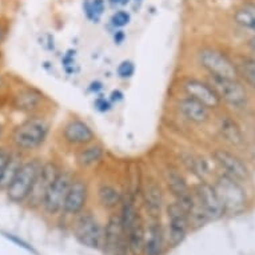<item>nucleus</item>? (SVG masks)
<instances>
[{"mask_svg":"<svg viewBox=\"0 0 255 255\" xmlns=\"http://www.w3.org/2000/svg\"><path fill=\"white\" fill-rule=\"evenodd\" d=\"M50 134V123L42 117L27 118L17 125L11 134V143L15 150L20 152H31L40 148Z\"/></svg>","mask_w":255,"mask_h":255,"instance_id":"obj_1","label":"nucleus"},{"mask_svg":"<svg viewBox=\"0 0 255 255\" xmlns=\"http://www.w3.org/2000/svg\"><path fill=\"white\" fill-rule=\"evenodd\" d=\"M42 166L43 162L39 158H32L23 162L13 182L5 190L9 201L13 203L27 202Z\"/></svg>","mask_w":255,"mask_h":255,"instance_id":"obj_2","label":"nucleus"},{"mask_svg":"<svg viewBox=\"0 0 255 255\" xmlns=\"http://www.w3.org/2000/svg\"><path fill=\"white\" fill-rule=\"evenodd\" d=\"M213 184L221 198L226 213L239 214L246 209L249 199H247V193L242 182L225 174H221L215 178Z\"/></svg>","mask_w":255,"mask_h":255,"instance_id":"obj_3","label":"nucleus"},{"mask_svg":"<svg viewBox=\"0 0 255 255\" xmlns=\"http://www.w3.org/2000/svg\"><path fill=\"white\" fill-rule=\"evenodd\" d=\"M197 62L202 70H205L209 76L218 78H238L239 72L237 64L225 52L213 48L202 47L197 52Z\"/></svg>","mask_w":255,"mask_h":255,"instance_id":"obj_4","label":"nucleus"},{"mask_svg":"<svg viewBox=\"0 0 255 255\" xmlns=\"http://www.w3.org/2000/svg\"><path fill=\"white\" fill-rule=\"evenodd\" d=\"M74 235L80 245L94 250L102 249L105 243V227L90 211H82L76 215Z\"/></svg>","mask_w":255,"mask_h":255,"instance_id":"obj_5","label":"nucleus"},{"mask_svg":"<svg viewBox=\"0 0 255 255\" xmlns=\"http://www.w3.org/2000/svg\"><path fill=\"white\" fill-rule=\"evenodd\" d=\"M209 82L218 92L222 103H226L234 110L246 109L249 105V94L245 84L239 82L238 78L209 76Z\"/></svg>","mask_w":255,"mask_h":255,"instance_id":"obj_6","label":"nucleus"},{"mask_svg":"<svg viewBox=\"0 0 255 255\" xmlns=\"http://www.w3.org/2000/svg\"><path fill=\"white\" fill-rule=\"evenodd\" d=\"M193 191L198 205L201 207L202 213L207 218V221H218L226 214L223 203L213 183L202 179L194 186Z\"/></svg>","mask_w":255,"mask_h":255,"instance_id":"obj_7","label":"nucleus"},{"mask_svg":"<svg viewBox=\"0 0 255 255\" xmlns=\"http://www.w3.org/2000/svg\"><path fill=\"white\" fill-rule=\"evenodd\" d=\"M211 156L218 167L222 170V174L231 176L242 183L251 178V171L246 162L233 151L218 147L213 151Z\"/></svg>","mask_w":255,"mask_h":255,"instance_id":"obj_8","label":"nucleus"},{"mask_svg":"<svg viewBox=\"0 0 255 255\" xmlns=\"http://www.w3.org/2000/svg\"><path fill=\"white\" fill-rule=\"evenodd\" d=\"M72 176H74V174L68 171V170H62L60 174L56 176V179L52 182L50 188L47 190V194L42 206L48 215H56L60 211H63L64 199H66V195H67Z\"/></svg>","mask_w":255,"mask_h":255,"instance_id":"obj_9","label":"nucleus"},{"mask_svg":"<svg viewBox=\"0 0 255 255\" xmlns=\"http://www.w3.org/2000/svg\"><path fill=\"white\" fill-rule=\"evenodd\" d=\"M62 139L67 146L80 148L97 142V134L92 127L80 118H70L62 127Z\"/></svg>","mask_w":255,"mask_h":255,"instance_id":"obj_10","label":"nucleus"},{"mask_svg":"<svg viewBox=\"0 0 255 255\" xmlns=\"http://www.w3.org/2000/svg\"><path fill=\"white\" fill-rule=\"evenodd\" d=\"M182 91L184 97H190L201 102L202 105H205L210 110L219 109L222 105L221 98L210 82H205L197 78H187L182 82Z\"/></svg>","mask_w":255,"mask_h":255,"instance_id":"obj_11","label":"nucleus"},{"mask_svg":"<svg viewBox=\"0 0 255 255\" xmlns=\"http://www.w3.org/2000/svg\"><path fill=\"white\" fill-rule=\"evenodd\" d=\"M88 194H90V188H88L87 179L80 175L72 176L67 195L64 199L63 213L71 217L79 215L87 205Z\"/></svg>","mask_w":255,"mask_h":255,"instance_id":"obj_12","label":"nucleus"},{"mask_svg":"<svg viewBox=\"0 0 255 255\" xmlns=\"http://www.w3.org/2000/svg\"><path fill=\"white\" fill-rule=\"evenodd\" d=\"M63 168L59 166L55 160H47V162H43V166L39 171V175L35 180L34 187H32V191L29 194L27 202L29 203V206L32 207H36V206H42L43 201H44V197H46L47 190L50 188V186L52 184L56 176L60 174Z\"/></svg>","mask_w":255,"mask_h":255,"instance_id":"obj_13","label":"nucleus"},{"mask_svg":"<svg viewBox=\"0 0 255 255\" xmlns=\"http://www.w3.org/2000/svg\"><path fill=\"white\" fill-rule=\"evenodd\" d=\"M166 210L168 217V243L176 247L183 242L190 229L188 214L176 201L170 203Z\"/></svg>","mask_w":255,"mask_h":255,"instance_id":"obj_14","label":"nucleus"},{"mask_svg":"<svg viewBox=\"0 0 255 255\" xmlns=\"http://www.w3.org/2000/svg\"><path fill=\"white\" fill-rule=\"evenodd\" d=\"M142 201L151 218L158 219L164 205L163 188L156 178L147 176L142 187Z\"/></svg>","mask_w":255,"mask_h":255,"instance_id":"obj_15","label":"nucleus"},{"mask_svg":"<svg viewBox=\"0 0 255 255\" xmlns=\"http://www.w3.org/2000/svg\"><path fill=\"white\" fill-rule=\"evenodd\" d=\"M176 109L186 121L193 125L203 126L211 118V110L209 107H206L201 102L195 101L190 97L180 98L176 103Z\"/></svg>","mask_w":255,"mask_h":255,"instance_id":"obj_16","label":"nucleus"},{"mask_svg":"<svg viewBox=\"0 0 255 255\" xmlns=\"http://www.w3.org/2000/svg\"><path fill=\"white\" fill-rule=\"evenodd\" d=\"M163 180L167 186L168 191L175 198V201L182 199L193 191V188L188 186L187 180L183 176L182 171L171 164H167L163 170Z\"/></svg>","mask_w":255,"mask_h":255,"instance_id":"obj_17","label":"nucleus"},{"mask_svg":"<svg viewBox=\"0 0 255 255\" xmlns=\"http://www.w3.org/2000/svg\"><path fill=\"white\" fill-rule=\"evenodd\" d=\"M105 147L101 143H90L78 148L75 152V163L80 170H90L101 163L105 159Z\"/></svg>","mask_w":255,"mask_h":255,"instance_id":"obj_18","label":"nucleus"},{"mask_svg":"<svg viewBox=\"0 0 255 255\" xmlns=\"http://www.w3.org/2000/svg\"><path fill=\"white\" fill-rule=\"evenodd\" d=\"M126 239V233L123 230L121 222V215L114 214L111 215L105 227V243L103 249L109 255H114L118 246Z\"/></svg>","mask_w":255,"mask_h":255,"instance_id":"obj_19","label":"nucleus"},{"mask_svg":"<svg viewBox=\"0 0 255 255\" xmlns=\"http://www.w3.org/2000/svg\"><path fill=\"white\" fill-rule=\"evenodd\" d=\"M218 132L225 142L229 143L233 147L242 146L243 142H245V136H243L241 126L230 115H222L218 119Z\"/></svg>","mask_w":255,"mask_h":255,"instance_id":"obj_20","label":"nucleus"},{"mask_svg":"<svg viewBox=\"0 0 255 255\" xmlns=\"http://www.w3.org/2000/svg\"><path fill=\"white\" fill-rule=\"evenodd\" d=\"M43 94L35 88H23L13 98L15 109L25 114L36 113L43 105Z\"/></svg>","mask_w":255,"mask_h":255,"instance_id":"obj_21","label":"nucleus"},{"mask_svg":"<svg viewBox=\"0 0 255 255\" xmlns=\"http://www.w3.org/2000/svg\"><path fill=\"white\" fill-rule=\"evenodd\" d=\"M164 233L160 222L155 221L146 230L143 255H160L163 250Z\"/></svg>","mask_w":255,"mask_h":255,"instance_id":"obj_22","label":"nucleus"},{"mask_svg":"<svg viewBox=\"0 0 255 255\" xmlns=\"http://www.w3.org/2000/svg\"><path fill=\"white\" fill-rule=\"evenodd\" d=\"M97 195L99 205L107 210H114L118 206H121L123 202V195L119 191V188L111 183H102L98 187Z\"/></svg>","mask_w":255,"mask_h":255,"instance_id":"obj_23","label":"nucleus"},{"mask_svg":"<svg viewBox=\"0 0 255 255\" xmlns=\"http://www.w3.org/2000/svg\"><path fill=\"white\" fill-rule=\"evenodd\" d=\"M128 249L132 255H143V247H144V238H146V229L143 226V222L139 218L134 225L126 231Z\"/></svg>","mask_w":255,"mask_h":255,"instance_id":"obj_24","label":"nucleus"},{"mask_svg":"<svg viewBox=\"0 0 255 255\" xmlns=\"http://www.w3.org/2000/svg\"><path fill=\"white\" fill-rule=\"evenodd\" d=\"M23 162H24L23 160V152L17 150L12 151L11 159H9L8 164H7V167H5L4 172H3V176L0 179V190H4L5 191L11 186Z\"/></svg>","mask_w":255,"mask_h":255,"instance_id":"obj_25","label":"nucleus"},{"mask_svg":"<svg viewBox=\"0 0 255 255\" xmlns=\"http://www.w3.org/2000/svg\"><path fill=\"white\" fill-rule=\"evenodd\" d=\"M119 215H121L122 226H123L125 233L140 218L132 199H127V201L122 202V211Z\"/></svg>","mask_w":255,"mask_h":255,"instance_id":"obj_26","label":"nucleus"},{"mask_svg":"<svg viewBox=\"0 0 255 255\" xmlns=\"http://www.w3.org/2000/svg\"><path fill=\"white\" fill-rule=\"evenodd\" d=\"M234 20L237 24L255 32V5H243L235 11Z\"/></svg>","mask_w":255,"mask_h":255,"instance_id":"obj_27","label":"nucleus"},{"mask_svg":"<svg viewBox=\"0 0 255 255\" xmlns=\"http://www.w3.org/2000/svg\"><path fill=\"white\" fill-rule=\"evenodd\" d=\"M105 0H84L83 1L84 13H86L87 19H90L94 23H98L101 20L102 15L105 12Z\"/></svg>","mask_w":255,"mask_h":255,"instance_id":"obj_28","label":"nucleus"},{"mask_svg":"<svg viewBox=\"0 0 255 255\" xmlns=\"http://www.w3.org/2000/svg\"><path fill=\"white\" fill-rule=\"evenodd\" d=\"M239 75L246 80V83L250 86V88L255 94V59L246 58L239 63L238 66Z\"/></svg>","mask_w":255,"mask_h":255,"instance_id":"obj_29","label":"nucleus"},{"mask_svg":"<svg viewBox=\"0 0 255 255\" xmlns=\"http://www.w3.org/2000/svg\"><path fill=\"white\" fill-rule=\"evenodd\" d=\"M118 78L122 80L131 79L135 74V64L132 60H123L119 63V66L117 68Z\"/></svg>","mask_w":255,"mask_h":255,"instance_id":"obj_30","label":"nucleus"},{"mask_svg":"<svg viewBox=\"0 0 255 255\" xmlns=\"http://www.w3.org/2000/svg\"><path fill=\"white\" fill-rule=\"evenodd\" d=\"M111 24L115 28H123L127 24H130L131 21V15L130 12H127L125 9H119L117 12L113 13V16H111Z\"/></svg>","mask_w":255,"mask_h":255,"instance_id":"obj_31","label":"nucleus"},{"mask_svg":"<svg viewBox=\"0 0 255 255\" xmlns=\"http://www.w3.org/2000/svg\"><path fill=\"white\" fill-rule=\"evenodd\" d=\"M11 155H12V150H9L7 147H0V179L11 159Z\"/></svg>","mask_w":255,"mask_h":255,"instance_id":"obj_32","label":"nucleus"},{"mask_svg":"<svg viewBox=\"0 0 255 255\" xmlns=\"http://www.w3.org/2000/svg\"><path fill=\"white\" fill-rule=\"evenodd\" d=\"M94 106L95 109L99 111V113H109L110 110L113 109V102L110 101V98H105L99 95V97L95 99L94 102Z\"/></svg>","mask_w":255,"mask_h":255,"instance_id":"obj_33","label":"nucleus"},{"mask_svg":"<svg viewBox=\"0 0 255 255\" xmlns=\"http://www.w3.org/2000/svg\"><path fill=\"white\" fill-rule=\"evenodd\" d=\"M125 99V94L121 91V90H114L111 94H110V101L113 103H119Z\"/></svg>","mask_w":255,"mask_h":255,"instance_id":"obj_34","label":"nucleus"},{"mask_svg":"<svg viewBox=\"0 0 255 255\" xmlns=\"http://www.w3.org/2000/svg\"><path fill=\"white\" fill-rule=\"evenodd\" d=\"M125 39H126L125 31L118 29V31L114 32V42H115V44H122V43L125 42Z\"/></svg>","mask_w":255,"mask_h":255,"instance_id":"obj_35","label":"nucleus"},{"mask_svg":"<svg viewBox=\"0 0 255 255\" xmlns=\"http://www.w3.org/2000/svg\"><path fill=\"white\" fill-rule=\"evenodd\" d=\"M102 88H103V84L99 80H95V82H92L90 84V91L94 92V94H99V91H102Z\"/></svg>","mask_w":255,"mask_h":255,"instance_id":"obj_36","label":"nucleus"},{"mask_svg":"<svg viewBox=\"0 0 255 255\" xmlns=\"http://www.w3.org/2000/svg\"><path fill=\"white\" fill-rule=\"evenodd\" d=\"M113 5H127L131 0H109Z\"/></svg>","mask_w":255,"mask_h":255,"instance_id":"obj_37","label":"nucleus"},{"mask_svg":"<svg viewBox=\"0 0 255 255\" xmlns=\"http://www.w3.org/2000/svg\"><path fill=\"white\" fill-rule=\"evenodd\" d=\"M5 35H7V29H5L4 25L0 23V44L4 42Z\"/></svg>","mask_w":255,"mask_h":255,"instance_id":"obj_38","label":"nucleus"},{"mask_svg":"<svg viewBox=\"0 0 255 255\" xmlns=\"http://www.w3.org/2000/svg\"><path fill=\"white\" fill-rule=\"evenodd\" d=\"M247 44H249V47H250V50L253 51V52H255V36L254 38H251Z\"/></svg>","mask_w":255,"mask_h":255,"instance_id":"obj_39","label":"nucleus"},{"mask_svg":"<svg viewBox=\"0 0 255 255\" xmlns=\"http://www.w3.org/2000/svg\"><path fill=\"white\" fill-rule=\"evenodd\" d=\"M1 132H3V126L0 123V138H1Z\"/></svg>","mask_w":255,"mask_h":255,"instance_id":"obj_40","label":"nucleus"},{"mask_svg":"<svg viewBox=\"0 0 255 255\" xmlns=\"http://www.w3.org/2000/svg\"><path fill=\"white\" fill-rule=\"evenodd\" d=\"M134 1H135V3H139V5H140V4H142L143 0H134Z\"/></svg>","mask_w":255,"mask_h":255,"instance_id":"obj_41","label":"nucleus"},{"mask_svg":"<svg viewBox=\"0 0 255 255\" xmlns=\"http://www.w3.org/2000/svg\"><path fill=\"white\" fill-rule=\"evenodd\" d=\"M1 84H3V79H1V76H0V87H1Z\"/></svg>","mask_w":255,"mask_h":255,"instance_id":"obj_42","label":"nucleus"}]
</instances>
